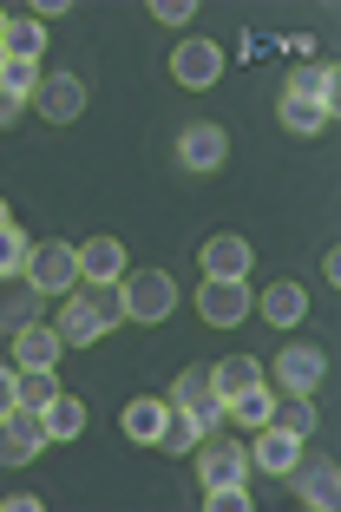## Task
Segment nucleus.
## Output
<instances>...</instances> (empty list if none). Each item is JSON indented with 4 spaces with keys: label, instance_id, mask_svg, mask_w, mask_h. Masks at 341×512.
Segmentation results:
<instances>
[{
    "label": "nucleus",
    "instance_id": "423d86ee",
    "mask_svg": "<svg viewBox=\"0 0 341 512\" xmlns=\"http://www.w3.org/2000/svg\"><path fill=\"white\" fill-rule=\"evenodd\" d=\"M191 453H197V480H204V486H237V480H250V453H243L237 440H210V447L197 440Z\"/></svg>",
    "mask_w": 341,
    "mask_h": 512
},
{
    "label": "nucleus",
    "instance_id": "a878e982",
    "mask_svg": "<svg viewBox=\"0 0 341 512\" xmlns=\"http://www.w3.org/2000/svg\"><path fill=\"white\" fill-rule=\"evenodd\" d=\"M7 60H40V46H46V27L40 20H7Z\"/></svg>",
    "mask_w": 341,
    "mask_h": 512
},
{
    "label": "nucleus",
    "instance_id": "473e14b6",
    "mask_svg": "<svg viewBox=\"0 0 341 512\" xmlns=\"http://www.w3.org/2000/svg\"><path fill=\"white\" fill-rule=\"evenodd\" d=\"M20 407V368H0V414Z\"/></svg>",
    "mask_w": 341,
    "mask_h": 512
},
{
    "label": "nucleus",
    "instance_id": "ddd939ff",
    "mask_svg": "<svg viewBox=\"0 0 341 512\" xmlns=\"http://www.w3.org/2000/svg\"><path fill=\"white\" fill-rule=\"evenodd\" d=\"M40 289L27 283V276H0V329L14 335V329H27V322H40Z\"/></svg>",
    "mask_w": 341,
    "mask_h": 512
},
{
    "label": "nucleus",
    "instance_id": "9d476101",
    "mask_svg": "<svg viewBox=\"0 0 341 512\" xmlns=\"http://www.w3.org/2000/svg\"><path fill=\"white\" fill-rule=\"evenodd\" d=\"M171 73H178V86H217V73H223V46L184 40L178 53H171Z\"/></svg>",
    "mask_w": 341,
    "mask_h": 512
},
{
    "label": "nucleus",
    "instance_id": "dca6fc26",
    "mask_svg": "<svg viewBox=\"0 0 341 512\" xmlns=\"http://www.w3.org/2000/svg\"><path fill=\"white\" fill-rule=\"evenodd\" d=\"M99 335H112V329H105V316H99V309H92L86 296H73V302H66V309H60V342L86 348V342H99Z\"/></svg>",
    "mask_w": 341,
    "mask_h": 512
},
{
    "label": "nucleus",
    "instance_id": "39448f33",
    "mask_svg": "<svg viewBox=\"0 0 341 512\" xmlns=\"http://www.w3.org/2000/svg\"><path fill=\"white\" fill-rule=\"evenodd\" d=\"M289 480H296V499L302 506H315V512H335L341 506V473H335V460H296L289 467Z\"/></svg>",
    "mask_w": 341,
    "mask_h": 512
},
{
    "label": "nucleus",
    "instance_id": "2eb2a0df",
    "mask_svg": "<svg viewBox=\"0 0 341 512\" xmlns=\"http://www.w3.org/2000/svg\"><path fill=\"white\" fill-rule=\"evenodd\" d=\"M197 263H204V276H237V283H243L256 256H250V243H243V237H210Z\"/></svg>",
    "mask_w": 341,
    "mask_h": 512
},
{
    "label": "nucleus",
    "instance_id": "72a5a7b5",
    "mask_svg": "<svg viewBox=\"0 0 341 512\" xmlns=\"http://www.w3.org/2000/svg\"><path fill=\"white\" fill-rule=\"evenodd\" d=\"M0 506H7V512H40L46 499H40V493H7V499H0Z\"/></svg>",
    "mask_w": 341,
    "mask_h": 512
},
{
    "label": "nucleus",
    "instance_id": "cd10ccee",
    "mask_svg": "<svg viewBox=\"0 0 341 512\" xmlns=\"http://www.w3.org/2000/svg\"><path fill=\"white\" fill-rule=\"evenodd\" d=\"M269 427H282V434L309 440V434H315V407H309V394H296V401H276V414H269Z\"/></svg>",
    "mask_w": 341,
    "mask_h": 512
},
{
    "label": "nucleus",
    "instance_id": "412c9836",
    "mask_svg": "<svg viewBox=\"0 0 341 512\" xmlns=\"http://www.w3.org/2000/svg\"><path fill=\"white\" fill-rule=\"evenodd\" d=\"M223 414H230V421H243V427H269V414H276V394L256 381V388L230 394V401H223Z\"/></svg>",
    "mask_w": 341,
    "mask_h": 512
},
{
    "label": "nucleus",
    "instance_id": "5701e85b",
    "mask_svg": "<svg viewBox=\"0 0 341 512\" xmlns=\"http://www.w3.org/2000/svg\"><path fill=\"white\" fill-rule=\"evenodd\" d=\"M197 440H204V421H197V414H184V407H171V414H164L158 447H164V453H191Z\"/></svg>",
    "mask_w": 341,
    "mask_h": 512
},
{
    "label": "nucleus",
    "instance_id": "20e7f679",
    "mask_svg": "<svg viewBox=\"0 0 341 512\" xmlns=\"http://www.w3.org/2000/svg\"><path fill=\"white\" fill-rule=\"evenodd\" d=\"M197 309H204L210 329H237V322L256 309V296H250V283H237V276H204V296H197Z\"/></svg>",
    "mask_w": 341,
    "mask_h": 512
},
{
    "label": "nucleus",
    "instance_id": "7ed1b4c3",
    "mask_svg": "<svg viewBox=\"0 0 341 512\" xmlns=\"http://www.w3.org/2000/svg\"><path fill=\"white\" fill-rule=\"evenodd\" d=\"M46 440H53V434H46L40 407H14V414H0V467H27Z\"/></svg>",
    "mask_w": 341,
    "mask_h": 512
},
{
    "label": "nucleus",
    "instance_id": "9b49d317",
    "mask_svg": "<svg viewBox=\"0 0 341 512\" xmlns=\"http://www.w3.org/2000/svg\"><path fill=\"white\" fill-rule=\"evenodd\" d=\"M60 329L53 322H27L14 329V368H60Z\"/></svg>",
    "mask_w": 341,
    "mask_h": 512
},
{
    "label": "nucleus",
    "instance_id": "f03ea898",
    "mask_svg": "<svg viewBox=\"0 0 341 512\" xmlns=\"http://www.w3.org/2000/svg\"><path fill=\"white\" fill-rule=\"evenodd\" d=\"M20 276H27L40 296H60V289L79 283V250H73V243H60V237H53V243H33V250H27V270H20Z\"/></svg>",
    "mask_w": 341,
    "mask_h": 512
},
{
    "label": "nucleus",
    "instance_id": "e433bc0d",
    "mask_svg": "<svg viewBox=\"0 0 341 512\" xmlns=\"http://www.w3.org/2000/svg\"><path fill=\"white\" fill-rule=\"evenodd\" d=\"M0 40H7V14H0Z\"/></svg>",
    "mask_w": 341,
    "mask_h": 512
},
{
    "label": "nucleus",
    "instance_id": "f3484780",
    "mask_svg": "<svg viewBox=\"0 0 341 512\" xmlns=\"http://www.w3.org/2000/svg\"><path fill=\"white\" fill-rule=\"evenodd\" d=\"M79 276H86V283H119L125 276V250L112 237H92L86 250H79Z\"/></svg>",
    "mask_w": 341,
    "mask_h": 512
},
{
    "label": "nucleus",
    "instance_id": "b1692460",
    "mask_svg": "<svg viewBox=\"0 0 341 512\" xmlns=\"http://www.w3.org/2000/svg\"><path fill=\"white\" fill-rule=\"evenodd\" d=\"M282 125H289V132H302V138H315V132H328V119H335V112L328 106H309V99H289V92H282Z\"/></svg>",
    "mask_w": 341,
    "mask_h": 512
},
{
    "label": "nucleus",
    "instance_id": "c9c22d12",
    "mask_svg": "<svg viewBox=\"0 0 341 512\" xmlns=\"http://www.w3.org/2000/svg\"><path fill=\"white\" fill-rule=\"evenodd\" d=\"M7 224H14V217H7V204H0V230H7Z\"/></svg>",
    "mask_w": 341,
    "mask_h": 512
},
{
    "label": "nucleus",
    "instance_id": "1a4fd4ad",
    "mask_svg": "<svg viewBox=\"0 0 341 512\" xmlns=\"http://www.w3.org/2000/svg\"><path fill=\"white\" fill-rule=\"evenodd\" d=\"M33 106H40L53 125H66V119H79V112H86V86H79L73 73H46L40 86H33Z\"/></svg>",
    "mask_w": 341,
    "mask_h": 512
},
{
    "label": "nucleus",
    "instance_id": "aec40b11",
    "mask_svg": "<svg viewBox=\"0 0 341 512\" xmlns=\"http://www.w3.org/2000/svg\"><path fill=\"white\" fill-rule=\"evenodd\" d=\"M263 381V368H256V355H223L217 368H210V388L230 401V394H243V388H256Z\"/></svg>",
    "mask_w": 341,
    "mask_h": 512
},
{
    "label": "nucleus",
    "instance_id": "4468645a",
    "mask_svg": "<svg viewBox=\"0 0 341 512\" xmlns=\"http://www.w3.org/2000/svg\"><path fill=\"white\" fill-rule=\"evenodd\" d=\"M296 460H302V440H296V434H282V427H256L250 467H263V473H289Z\"/></svg>",
    "mask_w": 341,
    "mask_h": 512
},
{
    "label": "nucleus",
    "instance_id": "a211bd4d",
    "mask_svg": "<svg viewBox=\"0 0 341 512\" xmlns=\"http://www.w3.org/2000/svg\"><path fill=\"white\" fill-rule=\"evenodd\" d=\"M256 309H263V316L276 322V329H296V322L309 316V296H302V283H269Z\"/></svg>",
    "mask_w": 341,
    "mask_h": 512
},
{
    "label": "nucleus",
    "instance_id": "7c9ffc66",
    "mask_svg": "<svg viewBox=\"0 0 341 512\" xmlns=\"http://www.w3.org/2000/svg\"><path fill=\"white\" fill-rule=\"evenodd\" d=\"M204 506L210 512H250V486H204Z\"/></svg>",
    "mask_w": 341,
    "mask_h": 512
},
{
    "label": "nucleus",
    "instance_id": "f704fd0d",
    "mask_svg": "<svg viewBox=\"0 0 341 512\" xmlns=\"http://www.w3.org/2000/svg\"><path fill=\"white\" fill-rule=\"evenodd\" d=\"M20 112H27V99H14V92L0 86V125H14V119H20Z\"/></svg>",
    "mask_w": 341,
    "mask_h": 512
},
{
    "label": "nucleus",
    "instance_id": "f257e3e1",
    "mask_svg": "<svg viewBox=\"0 0 341 512\" xmlns=\"http://www.w3.org/2000/svg\"><path fill=\"white\" fill-rule=\"evenodd\" d=\"M125 289V322H164L178 309V283L164 270H138V276H119Z\"/></svg>",
    "mask_w": 341,
    "mask_h": 512
},
{
    "label": "nucleus",
    "instance_id": "4c0bfd02",
    "mask_svg": "<svg viewBox=\"0 0 341 512\" xmlns=\"http://www.w3.org/2000/svg\"><path fill=\"white\" fill-rule=\"evenodd\" d=\"M0 66H7V46H0Z\"/></svg>",
    "mask_w": 341,
    "mask_h": 512
},
{
    "label": "nucleus",
    "instance_id": "2f4dec72",
    "mask_svg": "<svg viewBox=\"0 0 341 512\" xmlns=\"http://www.w3.org/2000/svg\"><path fill=\"white\" fill-rule=\"evenodd\" d=\"M151 14H158L164 27H191V14H197V7H191V0H158Z\"/></svg>",
    "mask_w": 341,
    "mask_h": 512
},
{
    "label": "nucleus",
    "instance_id": "6ab92c4d",
    "mask_svg": "<svg viewBox=\"0 0 341 512\" xmlns=\"http://www.w3.org/2000/svg\"><path fill=\"white\" fill-rule=\"evenodd\" d=\"M335 92H341V73L335 66H315V60L289 79V99H309V106H328V112H335Z\"/></svg>",
    "mask_w": 341,
    "mask_h": 512
},
{
    "label": "nucleus",
    "instance_id": "c85d7f7f",
    "mask_svg": "<svg viewBox=\"0 0 341 512\" xmlns=\"http://www.w3.org/2000/svg\"><path fill=\"white\" fill-rule=\"evenodd\" d=\"M0 86L14 92V99H33V86H40V60H7V66H0Z\"/></svg>",
    "mask_w": 341,
    "mask_h": 512
},
{
    "label": "nucleus",
    "instance_id": "0eeeda50",
    "mask_svg": "<svg viewBox=\"0 0 341 512\" xmlns=\"http://www.w3.org/2000/svg\"><path fill=\"white\" fill-rule=\"evenodd\" d=\"M171 407L197 414V421H204V434H210L217 421H230V414H223V394L210 388V368H184V375H178V388H171Z\"/></svg>",
    "mask_w": 341,
    "mask_h": 512
},
{
    "label": "nucleus",
    "instance_id": "6e6552de",
    "mask_svg": "<svg viewBox=\"0 0 341 512\" xmlns=\"http://www.w3.org/2000/svg\"><path fill=\"white\" fill-rule=\"evenodd\" d=\"M223 151H230V138H223V125H184L178 132V165L184 171H217L223 165Z\"/></svg>",
    "mask_w": 341,
    "mask_h": 512
},
{
    "label": "nucleus",
    "instance_id": "c756f323",
    "mask_svg": "<svg viewBox=\"0 0 341 512\" xmlns=\"http://www.w3.org/2000/svg\"><path fill=\"white\" fill-rule=\"evenodd\" d=\"M27 250H33V243L20 237L14 224L0 230V276H20V270H27Z\"/></svg>",
    "mask_w": 341,
    "mask_h": 512
},
{
    "label": "nucleus",
    "instance_id": "f8f14e48",
    "mask_svg": "<svg viewBox=\"0 0 341 512\" xmlns=\"http://www.w3.org/2000/svg\"><path fill=\"white\" fill-rule=\"evenodd\" d=\"M322 348H282V355H276V381H282V388H289V394H315V388H322Z\"/></svg>",
    "mask_w": 341,
    "mask_h": 512
},
{
    "label": "nucleus",
    "instance_id": "393cba45",
    "mask_svg": "<svg viewBox=\"0 0 341 512\" xmlns=\"http://www.w3.org/2000/svg\"><path fill=\"white\" fill-rule=\"evenodd\" d=\"M46 434H53V440H79V434H86V407H79L73 394H60V401L46 407Z\"/></svg>",
    "mask_w": 341,
    "mask_h": 512
},
{
    "label": "nucleus",
    "instance_id": "4be33fe9",
    "mask_svg": "<svg viewBox=\"0 0 341 512\" xmlns=\"http://www.w3.org/2000/svg\"><path fill=\"white\" fill-rule=\"evenodd\" d=\"M164 414H171V401H151V394H138V401L125 407V434H132V440H158V434H164Z\"/></svg>",
    "mask_w": 341,
    "mask_h": 512
},
{
    "label": "nucleus",
    "instance_id": "bb28decb",
    "mask_svg": "<svg viewBox=\"0 0 341 512\" xmlns=\"http://www.w3.org/2000/svg\"><path fill=\"white\" fill-rule=\"evenodd\" d=\"M60 401V381H53V368H20V407H53Z\"/></svg>",
    "mask_w": 341,
    "mask_h": 512
}]
</instances>
